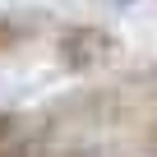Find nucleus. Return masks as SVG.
Here are the masks:
<instances>
[{
  "mask_svg": "<svg viewBox=\"0 0 157 157\" xmlns=\"http://www.w3.org/2000/svg\"><path fill=\"white\" fill-rule=\"evenodd\" d=\"M56 51H60L65 69H97L116 56V37L106 28H93V23H74V28L60 33Z\"/></svg>",
  "mask_w": 157,
  "mask_h": 157,
  "instance_id": "1",
  "label": "nucleus"
},
{
  "mask_svg": "<svg viewBox=\"0 0 157 157\" xmlns=\"http://www.w3.org/2000/svg\"><path fill=\"white\" fill-rule=\"evenodd\" d=\"M28 37H33V23H28V19L0 14V56H5V51H14V46H23Z\"/></svg>",
  "mask_w": 157,
  "mask_h": 157,
  "instance_id": "2",
  "label": "nucleus"
},
{
  "mask_svg": "<svg viewBox=\"0 0 157 157\" xmlns=\"http://www.w3.org/2000/svg\"><path fill=\"white\" fill-rule=\"evenodd\" d=\"M0 157H46V152L28 139H14V143H0Z\"/></svg>",
  "mask_w": 157,
  "mask_h": 157,
  "instance_id": "3",
  "label": "nucleus"
},
{
  "mask_svg": "<svg viewBox=\"0 0 157 157\" xmlns=\"http://www.w3.org/2000/svg\"><path fill=\"white\" fill-rule=\"evenodd\" d=\"M143 143H148V157H157V125L148 129V139H143Z\"/></svg>",
  "mask_w": 157,
  "mask_h": 157,
  "instance_id": "4",
  "label": "nucleus"
}]
</instances>
